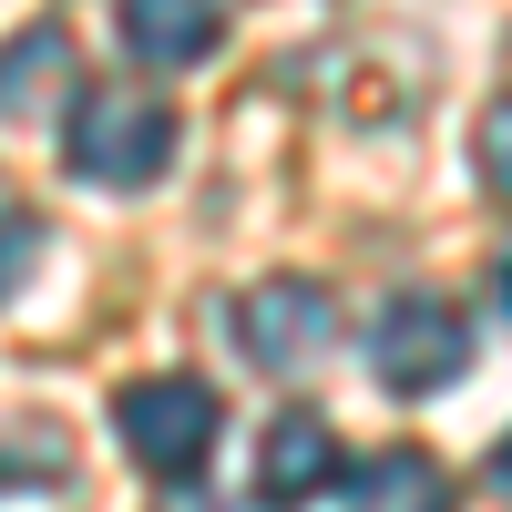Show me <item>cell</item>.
I'll return each mask as SVG.
<instances>
[{"label": "cell", "instance_id": "11", "mask_svg": "<svg viewBox=\"0 0 512 512\" xmlns=\"http://www.w3.org/2000/svg\"><path fill=\"white\" fill-rule=\"evenodd\" d=\"M492 482H502V492H512V441H502V451H492Z\"/></svg>", "mask_w": 512, "mask_h": 512}, {"label": "cell", "instance_id": "4", "mask_svg": "<svg viewBox=\"0 0 512 512\" xmlns=\"http://www.w3.org/2000/svg\"><path fill=\"white\" fill-rule=\"evenodd\" d=\"M328 338H338V297H328L318 277H267V287L236 297V349H246L256 369H277V379L318 369Z\"/></svg>", "mask_w": 512, "mask_h": 512}, {"label": "cell", "instance_id": "1", "mask_svg": "<svg viewBox=\"0 0 512 512\" xmlns=\"http://www.w3.org/2000/svg\"><path fill=\"white\" fill-rule=\"evenodd\" d=\"M62 164L82 185L134 195V185H154L164 164H175V113L144 103V93H82L72 123H62Z\"/></svg>", "mask_w": 512, "mask_h": 512}, {"label": "cell", "instance_id": "5", "mask_svg": "<svg viewBox=\"0 0 512 512\" xmlns=\"http://www.w3.org/2000/svg\"><path fill=\"white\" fill-rule=\"evenodd\" d=\"M328 482H338V431H328L318 410H287L277 431L256 441V502L287 512V502H318Z\"/></svg>", "mask_w": 512, "mask_h": 512}, {"label": "cell", "instance_id": "3", "mask_svg": "<svg viewBox=\"0 0 512 512\" xmlns=\"http://www.w3.org/2000/svg\"><path fill=\"white\" fill-rule=\"evenodd\" d=\"M461 359H472V328L451 318V297H390V308L369 318V369H379V390H400V400H431L461 379Z\"/></svg>", "mask_w": 512, "mask_h": 512}, {"label": "cell", "instance_id": "10", "mask_svg": "<svg viewBox=\"0 0 512 512\" xmlns=\"http://www.w3.org/2000/svg\"><path fill=\"white\" fill-rule=\"evenodd\" d=\"M41 267V216H0V297Z\"/></svg>", "mask_w": 512, "mask_h": 512}, {"label": "cell", "instance_id": "2", "mask_svg": "<svg viewBox=\"0 0 512 512\" xmlns=\"http://www.w3.org/2000/svg\"><path fill=\"white\" fill-rule=\"evenodd\" d=\"M216 390L205 379H185V369H164V379H134V390L113 400V431H123V451L144 461V472H164V482H195L205 472V451H216Z\"/></svg>", "mask_w": 512, "mask_h": 512}, {"label": "cell", "instance_id": "9", "mask_svg": "<svg viewBox=\"0 0 512 512\" xmlns=\"http://www.w3.org/2000/svg\"><path fill=\"white\" fill-rule=\"evenodd\" d=\"M472 164H482V185H492V195L512 205V93H502V103L482 113V134H472Z\"/></svg>", "mask_w": 512, "mask_h": 512}, {"label": "cell", "instance_id": "6", "mask_svg": "<svg viewBox=\"0 0 512 512\" xmlns=\"http://www.w3.org/2000/svg\"><path fill=\"white\" fill-rule=\"evenodd\" d=\"M216 41H226V11H216V0H123V52L154 62V72L216 62Z\"/></svg>", "mask_w": 512, "mask_h": 512}, {"label": "cell", "instance_id": "12", "mask_svg": "<svg viewBox=\"0 0 512 512\" xmlns=\"http://www.w3.org/2000/svg\"><path fill=\"white\" fill-rule=\"evenodd\" d=\"M502 297H512V277H502Z\"/></svg>", "mask_w": 512, "mask_h": 512}, {"label": "cell", "instance_id": "8", "mask_svg": "<svg viewBox=\"0 0 512 512\" xmlns=\"http://www.w3.org/2000/svg\"><path fill=\"white\" fill-rule=\"evenodd\" d=\"M359 512H451V482L431 451H379L359 472Z\"/></svg>", "mask_w": 512, "mask_h": 512}, {"label": "cell", "instance_id": "7", "mask_svg": "<svg viewBox=\"0 0 512 512\" xmlns=\"http://www.w3.org/2000/svg\"><path fill=\"white\" fill-rule=\"evenodd\" d=\"M72 82V41L62 31H21L11 52H0V123L21 113H52V93Z\"/></svg>", "mask_w": 512, "mask_h": 512}]
</instances>
